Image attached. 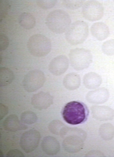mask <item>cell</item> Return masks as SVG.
Segmentation results:
<instances>
[{
    "label": "cell",
    "instance_id": "cell-2",
    "mask_svg": "<svg viewBox=\"0 0 114 157\" xmlns=\"http://www.w3.org/2000/svg\"><path fill=\"white\" fill-rule=\"evenodd\" d=\"M69 14L61 9H56L50 12L46 18V23L49 29L56 34L66 32L71 24Z\"/></svg>",
    "mask_w": 114,
    "mask_h": 157
},
{
    "label": "cell",
    "instance_id": "cell-6",
    "mask_svg": "<svg viewBox=\"0 0 114 157\" xmlns=\"http://www.w3.org/2000/svg\"><path fill=\"white\" fill-rule=\"evenodd\" d=\"M45 81V76L42 71L35 70L27 74L23 81L25 89L28 92L35 91L41 87Z\"/></svg>",
    "mask_w": 114,
    "mask_h": 157
},
{
    "label": "cell",
    "instance_id": "cell-13",
    "mask_svg": "<svg viewBox=\"0 0 114 157\" xmlns=\"http://www.w3.org/2000/svg\"><path fill=\"white\" fill-rule=\"evenodd\" d=\"M3 126L6 130L12 132L25 129L27 127L21 122L17 116L15 115H11L8 116L4 121Z\"/></svg>",
    "mask_w": 114,
    "mask_h": 157
},
{
    "label": "cell",
    "instance_id": "cell-19",
    "mask_svg": "<svg viewBox=\"0 0 114 157\" xmlns=\"http://www.w3.org/2000/svg\"><path fill=\"white\" fill-rule=\"evenodd\" d=\"M84 2V0H63V4L68 9H75L81 7Z\"/></svg>",
    "mask_w": 114,
    "mask_h": 157
},
{
    "label": "cell",
    "instance_id": "cell-3",
    "mask_svg": "<svg viewBox=\"0 0 114 157\" xmlns=\"http://www.w3.org/2000/svg\"><path fill=\"white\" fill-rule=\"evenodd\" d=\"M88 34L89 27L87 23L83 21L78 20L70 25L65 32V37L69 43L77 45L84 42Z\"/></svg>",
    "mask_w": 114,
    "mask_h": 157
},
{
    "label": "cell",
    "instance_id": "cell-14",
    "mask_svg": "<svg viewBox=\"0 0 114 157\" xmlns=\"http://www.w3.org/2000/svg\"><path fill=\"white\" fill-rule=\"evenodd\" d=\"M19 22L22 27L28 30L34 28L36 24V21L34 16L31 13L24 12L19 16Z\"/></svg>",
    "mask_w": 114,
    "mask_h": 157
},
{
    "label": "cell",
    "instance_id": "cell-24",
    "mask_svg": "<svg viewBox=\"0 0 114 157\" xmlns=\"http://www.w3.org/2000/svg\"><path fill=\"white\" fill-rule=\"evenodd\" d=\"M8 108L3 104H0V118L2 119L8 113Z\"/></svg>",
    "mask_w": 114,
    "mask_h": 157
},
{
    "label": "cell",
    "instance_id": "cell-7",
    "mask_svg": "<svg viewBox=\"0 0 114 157\" xmlns=\"http://www.w3.org/2000/svg\"><path fill=\"white\" fill-rule=\"evenodd\" d=\"M104 10L103 6L100 2L95 0H90L83 4L82 13L86 19L94 21L99 20L102 17Z\"/></svg>",
    "mask_w": 114,
    "mask_h": 157
},
{
    "label": "cell",
    "instance_id": "cell-16",
    "mask_svg": "<svg viewBox=\"0 0 114 157\" xmlns=\"http://www.w3.org/2000/svg\"><path fill=\"white\" fill-rule=\"evenodd\" d=\"M14 75L12 71L9 68L1 67L0 69V85L1 86L7 85L13 81Z\"/></svg>",
    "mask_w": 114,
    "mask_h": 157
},
{
    "label": "cell",
    "instance_id": "cell-23",
    "mask_svg": "<svg viewBox=\"0 0 114 157\" xmlns=\"http://www.w3.org/2000/svg\"><path fill=\"white\" fill-rule=\"evenodd\" d=\"M23 154L17 149L12 150L9 151L7 154V157H23Z\"/></svg>",
    "mask_w": 114,
    "mask_h": 157
},
{
    "label": "cell",
    "instance_id": "cell-12",
    "mask_svg": "<svg viewBox=\"0 0 114 157\" xmlns=\"http://www.w3.org/2000/svg\"><path fill=\"white\" fill-rule=\"evenodd\" d=\"M41 147L43 151L47 154L52 156L56 154L60 148L59 144L54 137L50 136L45 137L43 139Z\"/></svg>",
    "mask_w": 114,
    "mask_h": 157
},
{
    "label": "cell",
    "instance_id": "cell-20",
    "mask_svg": "<svg viewBox=\"0 0 114 157\" xmlns=\"http://www.w3.org/2000/svg\"><path fill=\"white\" fill-rule=\"evenodd\" d=\"M56 2V0H37L36 3L39 7L46 9L53 7Z\"/></svg>",
    "mask_w": 114,
    "mask_h": 157
},
{
    "label": "cell",
    "instance_id": "cell-10",
    "mask_svg": "<svg viewBox=\"0 0 114 157\" xmlns=\"http://www.w3.org/2000/svg\"><path fill=\"white\" fill-rule=\"evenodd\" d=\"M52 103V97L49 93L42 91L34 94L31 99L32 105L39 110L47 108Z\"/></svg>",
    "mask_w": 114,
    "mask_h": 157
},
{
    "label": "cell",
    "instance_id": "cell-4",
    "mask_svg": "<svg viewBox=\"0 0 114 157\" xmlns=\"http://www.w3.org/2000/svg\"><path fill=\"white\" fill-rule=\"evenodd\" d=\"M27 47L29 52L36 57L45 56L50 51L51 48L50 40L45 36L37 34L31 36L29 39Z\"/></svg>",
    "mask_w": 114,
    "mask_h": 157
},
{
    "label": "cell",
    "instance_id": "cell-11",
    "mask_svg": "<svg viewBox=\"0 0 114 157\" xmlns=\"http://www.w3.org/2000/svg\"><path fill=\"white\" fill-rule=\"evenodd\" d=\"M90 31L92 35L99 41L106 39L109 34L108 26L103 22H97L93 23L90 28Z\"/></svg>",
    "mask_w": 114,
    "mask_h": 157
},
{
    "label": "cell",
    "instance_id": "cell-22",
    "mask_svg": "<svg viewBox=\"0 0 114 157\" xmlns=\"http://www.w3.org/2000/svg\"><path fill=\"white\" fill-rule=\"evenodd\" d=\"M2 3L1 2L0 4L2 5H0V13L2 12V13H0V20H1L2 18L5 17L7 14V11L8 7V4L6 1H2Z\"/></svg>",
    "mask_w": 114,
    "mask_h": 157
},
{
    "label": "cell",
    "instance_id": "cell-5",
    "mask_svg": "<svg viewBox=\"0 0 114 157\" xmlns=\"http://www.w3.org/2000/svg\"><path fill=\"white\" fill-rule=\"evenodd\" d=\"M69 57L71 65L77 70H82L87 67L92 60L90 51L82 48H76L71 50Z\"/></svg>",
    "mask_w": 114,
    "mask_h": 157
},
{
    "label": "cell",
    "instance_id": "cell-18",
    "mask_svg": "<svg viewBox=\"0 0 114 157\" xmlns=\"http://www.w3.org/2000/svg\"><path fill=\"white\" fill-rule=\"evenodd\" d=\"M103 52L108 56L114 55V39H111L105 42L102 44Z\"/></svg>",
    "mask_w": 114,
    "mask_h": 157
},
{
    "label": "cell",
    "instance_id": "cell-17",
    "mask_svg": "<svg viewBox=\"0 0 114 157\" xmlns=\"http://www.w3.org/2000/svg\"><path fill=\"white\" fill-rule=\"evenodd\" d=\"M22 122L25 123L31 124L34 123L37 120V117L33 112L27 111L23 112L21 116Z\"/></svg>",
    "mask_w": 114,
    "mask_h": 157
},
{
    "label": "cell",
    "instance_id": "cell-1",
    "mask_svg": "<svg viewBox=\"0 0 114 157\" xmlns=\"http://www.w3.org/2000/svg\"><path fill=\"white\" fill-rule=\"evenodd\" d=\"M88 114L87 106L82 102L76 101L67 103L62 112L64 120L67 123L73 125L84 122L87 120Z\"/></svg>",
    "mask_w": 114,
    "mask_h": 157
},
{
    "label": "cell",
    "instance_id": "cell-9",
    "mask_svg": "<svg viewBox=\"0 0 114 157\" xmlns=\"http://www.w3.org/2000/svg\"><path fill=\"white\" fill-rule=\"evenodd\" d=\"M69 65V61L65 55H60L53 58L48 66L50 72L53 74L60 75L67 70Z\"/></svg>",
    "mask_w": 114,
    "mask_h": 157
},
{
    "label": "cell",
    "instance_id": "cell-21",
    "mask_svg": "<svg viewBox=\"0 0 114 157\" xmlns=\"http://www.w3.org/2000/svg\"><path fill=\"white\" fill-rule=\"evenodd\" d=\"M9 40L7 36L3 33L0 34V50H5L8 46Z\"/></svg>",
    "mask_w": 114,
    "mask_h": 157
},
{
    "label": "cell",
    "instance_id": "cell-8",
    "mask_svg": "<svg viewBox=\"0 0 114 157\" xmlns=\"http://www.w3.org/2000/svg\"><path fill=\"white\" fill-rule=\"evenodd\" d=\"M40 135L38 131L31 129L24 132L21 136L20 145L23 150L27 153L34 151L38 146Z\"/></svg>",
    "mask_w": 114,
    "mask_h": 157
},
{
    "label": "cell",
    "instance_id": "cell-15",
    "mask_svg": "<svg viewBox=\"0 0 114 157\" xmlns=\"http://www.w3.org/2000/svg\"><path fill=\"white\" fill-rule=\"evenodd\" d=\"M63 84L65 87L69 89L78 88L80 84V76L76 73L68 74L64 78Z\"/></svg>",
    "mask_w": 114,
    "mask_h": 157
}]
</instances>
